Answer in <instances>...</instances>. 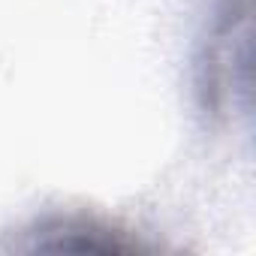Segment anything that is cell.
Listing matches in <instances>:
<instances>
[{"label":"cell","mask_w":256,"mask_h":256,"mask_svg":"<svg viewBox=\"0 0 256 256\" xmlns=\"http://www.w3.org/2000/svg\"><path fill=\"white\" fill-rule=\"evenodd\" d=\"M139 244L112 235V229L84 220H52L34 232L30 250H76V253H124Z\"/></svg>","instance_id":"obj_1"}]
</instances>
